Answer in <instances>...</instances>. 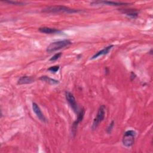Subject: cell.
Instances as JSON below:
<instances>
[{
    "label": "cell",
    "instance_id": "6da1fadb",
    "mask_svg": "<svg viewBox=\"0 0 153 153\" xmlns=\"http://www.w3.org/2000/svg\"><path fill=\"white\" fill-rule=\"evenodd\" d=\"M82 11V10L78 9L71 8L64 5H53L46 7L41 10L42 13H67V14H72L77 13Z\"/></svg>",
    "mask_w": 153,
    "mask_h": 153
},
{
    "label": "cell",
    "instance_id": "8fae6325",
    "mask_svg": "<svg viewBox=\"0 0 153 153\" xmlns=\"http://www.w3.org/2000/svg\"><path fill=\"white\" fill-rule=\"evenodd\" d=\"M120 11L130 18L134 19L137 18L139 14V11L136 9H120Z\"/></svg>",
    "mask_w": 153,
    "mask_h": 153
},
{
    "label": "cell",
    "instance_id": "9a60e30c",
    "mask_svg": "<svg viewBox=\"0 0 153 153\" xmlns=\"http://www.w3.org/2000/svg\"><path fill=\"white\" fill-rule=\"evenodd\" d=\"M62 53L61 52H59V53H57L56 54H54L50 59V61L51 62H54L56 60H57V59H59L61 56H62Z\"/></svg>",
    "mask_w": 153,
    "mask_h": 153
},
{
    "label": "cell",
    "instance_id": "3957f363",
    "mask_svg": "<svg viewBox=\"0 0 153 153\" xmlns=\"http://www.w3.org/2000/svg\"><path fill=\"white\" fill-rule=\"evenodd\" d=\"M136 136V131L129 130L126 131L123 137V144L126 147H131L134 143L135 137Z\"/></svg>",
    "mask_w": 153,
    "mask_h": 153
},
{
    "label": "cell",
    "instance_id": "5bb4252c",
    "mask_svg": "<svg viewBox=\"0 0 153 153\" xmlns=\"http://www.w3.org/2000/svg\"><path fill=\"white\" fill-rule=\"evenodd\" d=\"M5 3L13 4V5H23L26 4L25 2H21V1H5Z\"/></svg>",
    "mask_w": 153,
    "mask_h": 153
},
{
    "label": "cell",
    "instance_id": "ba28073f",
    "mask_svg": "<svg viewBox=\"0 0 153 153\" xmlns=\"http://www.w3.org/2000/svg\"><path fill=\"white\" fill-rule=\"evenodd\" d=\"M32 109H33V112L35 113V114L37 117V118L41 121H42L43 123H46L47 122L46 118L45 117V116L44 115L43 113L42 112L39 106L35 102H33L32 103Z\"/></svg>",
    "mask_w": 153,
    "mask_h": 153
},
{
    "label": "cell",
    "instance_id": "9c48e42d",
    "mask_svg": "<svg viewBox=\"0 0 153 153\" xmlns=\"http://www.w3.org/2000/svg\"><path fill=\"white\" fill-rule=\"evenodd\" d=\"M38 30L41 33L46 34H64V33L60 30L48 27H41L38 29Z\"/></svg>",
    "mask_w": 153,
    "mask_h": 153
},
{
    "label": "cell",
    "instance_id": "7c38bea8",
    "mask_svg": "<svg viewBox=\"0 0 153 153\" xmlns=\"http://www.w3.org/2000/svg\"><path fill=\"white\" fill-rule=\"evenodd\" d=\"M35 81V78L33 76H21L17 82V84L19 85H23V84H28L33 83Z\"/></svg>",
    "mask_w": 153,
    "mask_h": 153
},
{
    "label": "cell",
    "instance_id": "8992f818",
    "mask_svg": "<svg viewBox=\"0 0 153 153\" xmlns=\"http://www.w3.org/2000/svg\"><path fill=\"white\" fill-rule=\"evenodd\" d=\"M85 110L84 108H82L79 112L77 114V118L76 120L73 123L72 126V134L75 135V133H76V130L78 127V125L82 121L84 115H85Z\"/></svg>",
    "mask_w": 153,
    "mask_h": 153
},
{
    "label": "cell",
    "instance_id": "7a4b0ae2",
    "mask_svg": "<svg viewBox=\"0 0 153 153\" xmlns=\"http://www.w3.org/2000/svg\"><path fill=\"white\" fill-rule=\"evenodd\" d=\"M72 43L69 39H63L60 41H57L50 43L47 47L46 51L48 53L54 52L57 50H60L63 48L68 47V45H71Z\"/></svg>",
    "mask_w": 153,
    "mask_h": 153
},
{
    "label": "cell",
    "instance_id": "2e32d148",
    "mask_svg": "<svg viewBox=\"0 0 153 153\" xmlns=\"http://www.w3.org/2000/svg\"><path fill=\"white\" fill-rule=\"evenodd\" d=\"M60 69V66L59 65H55V66H51L49 68H48V71L51 72H53V73H56Z\"/></svg>",
    "mask_w": 153,
    "mask_h": 153
},
{
    "label": "cell",
    "instance_id": "e0dca14e",
    "mask_svg": "<svg viewBox=\"0 0 153 153\" xmlns=\"http://www.w3.org/2000/svg\"><path fill=\"white\" fill-rule=\"evenodd\" d=\"M114 124H115V122L114 120H112L111 123L109 124V126H108L107 127V129H106V133L108 134H110L113 129V127H114Z\"/></svg>",
    "mask_w": 153,
    "mask_h": 153
},
{
    "label": "cell",
    "instance_id": "30bf717a",
    "mask_svg": "<svg viewBox=\"0 0 153 153\" xmlns=\"http://www.w3.org/2000/svg\"><path fill=\"white\" fill-rule=\"evenodd\" d=\"M113 47H114V45L111 44V45H108V46H107V47L103 48L101 50H100V51H97V53H96V54H94L90 58V60H93V59H96V58H97V57H100V56H104V55L108 54L109 53L110 50L113 48Z\"/></svg>",
    "mask_w": 153,
    "mask_h": 153
},
{
    "label": "cell",
    "instance_id": "52a82bcc",
    "mask_svg": "<svg viewBox=\"0 0 153 153\" xmlns=\"http://www.w3.org/2000/svg\"><path fill=\"white\" fill-rule=\"evenodd\" d=\"M130 4L129 3L123 2H115V1H93L90 3L91 5H108L112 6H121V5H127Z\"/></svg>",
    "mask_w": 153,
    "mask_h": 153
},
{
    "label": "cell",
    "instance_id": "5b68a950",
    "mask_svg": "<svg viewBox=\"0 0 153 153\" xmlns=\"http://www.w3.org/2000/svg\"><path fill=\"white\" fill-rule=\"evenodd\" d=\"M65 97H66V99L67 102H68L69 105H70L71 109L73 110V111L75 114H77L79 112V110L78 109L77 103H76V99H75L74 94L69 91H65Z\"/></svg>",
    "mask_w": 153,
    "mask_h": 153
},
{
    "label": "cell",
    "instance_id": "277c9868",
    "mask_svg": "<svg viewBox=\"0 0 153 153\" xmlns=\"http://www.w3.org/2000/svg\"><path fill=\"white\" fill-rule=\"evenodd\" d=\"M105 113H106V108L105 105H102L99 107L96 114V117L94 118L93 121V124L91 126V129L93 130H94L95 129H96L98 126L99 125V124L103 121L105 117Z\"/></svg>",
    "mask_w": 153,
    "mask_h": 153
},
{
    "label": "cell",
    "instance_id": "4fadbf2b",
    "mask_svg": "<svg viewBox=\"0 0 153 153\" xmlns=\"http://www.w3.org/2000/svg\"><path fill=\"white\" fill-rule=\"evenodd\" d=\"M39 79L42 81H44L46 83H48L50 85H55V84H59V81L57 80V79H53V78H51L49 76H47L46 75H43V76H41L40 78H39Z\"/></svg>",
    "mask_w": 153,
    "mask_h": 153
},
{
    "label": "cell",
    "instance_id": "ac0fdd59",
    "mask_svg": "<svg viewBox=\"0 0 153 153\" xmlns=\"http://www.w3.org/2000/svg\"><path fill=\"white\" fill-rule=\"evenodd\" d=\"M136 75L133 72H131V75H130V79L131 81H133L136 78Z\"/></svg>",
    "mask_w": 153,
    "mask_h": 153
}]
</instances>
